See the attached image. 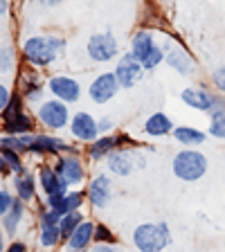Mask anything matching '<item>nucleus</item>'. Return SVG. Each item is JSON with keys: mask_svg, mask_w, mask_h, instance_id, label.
<instances>
[{"mask_svg": "<svg viewBox=\"0 0 225 252\" xmlns=\"http://www.w3.org/2000/svg\"><path fill=\"white\" fill-rule=\"evenodd\" d=\"M63 47H65V41L61 36H32L23 45V57L32 65L45 68L63 52Z\"/></svg>", "mask_w": 225, "mask_h": 252, "instance_id": "1", "label": "nucleus"}, {"mask_svg": "<svg viewBox=\"0 0 225 252\" xmlns=\"http://www.w3.org/2000/svg\"><path fill=\"white\" fill-rule=\"evenodd\" d=\"M169 243H171V230L164 220L142 223L133 232V246L140 252H162Z\"/></svg>", "mask_w": 225, "mask_h": 252, "instance_id": "2", "label": "nucleus"}, {"mask_svg": "<svg viewBox=\"0 0 225 252\" xmlns=\"http://www.w3.org/2000/svg\"><path fill=\"white\" fill-rule=\"evenodd\" d=\"M173 176L183 183H196L207 173V158L196 149H183L173 156Z\"/></svg>", "mask_w": 225, "mask_h": 252, "instance_id": "3", "label": "nucleus"}, {"mask_svg": "<svg viewBox=\"0 0 225 252\" xmlns=\"http://www.w3.org/2000/svg\"><path fill=\"white\" fill-rule=\"evenodd\" d=\"M131 54L140 61V65L144 70H153L164 61V52L156 43V36L144 30L135 32V36L131 38Z\"/></svg>", "mask_w": 225, "mask_h": 252, "instance_id": "4", "label": "nucleus"}, {"mask_svg": "<svg viewBox=\"0 0 225 252\" xmlns=\"http://www.w3.org/2000/svg\"><path fill=\"white\" fill-rule=\"evenodd\" d=\"M0 115H2V131H5V135H27V133H32V120L27 117L25 108H23L21 94H11L9 104H7V108Z\"/></svg>", "mask_w": 225, "mask_h": 252, "instance_id": "5", "label": "nucleus"}, {"mask_svg": "<svg viewBox=\"0 0 225 252\" xmlns=\"http://www.w3.org/2000/svg\"><path fill=\"white\" fill-rule=\"evenodd\" d=\"M36 115L38 122H41L45 128H52V131H61L65 126H70V110L65 101H59V99H47L43 101L41 106L36 108Z\"/></svg>", "mask_w": 225, "mask_h": 252, "instance_id": "6", "label": "nucleus"}, {"mask_svg": "<svg viewBox=\"0 0 225 252\" xmlns=\"http://www.w3.org/2000/svg\"><path fill=\"white\" fill-rule=\"evenodd\" d=\"M86 52L95 63H108L120 54V45H117L115 36L110 32H101V34H93L88 38Z\"/></svg>", "mask_w": 225, "mask_h": 252, "instance_id": "7", "label": "nucleus"}, {"mask_svg": "<svg viewBox=\"0 0 225 252\" xmlns=\"http://www.w3.org/2000/svg\"><path fill=\"white\" fill-rule=\"evenodd\" d=\"M142 74H144V68L140 65V61H137L131 52L122 54L117 65H115V77H117L120 88H133V86L142 79Z\"/></svg>", "mask_w": 225, "mask_h": 252, "instance_id": "8", "label": "nucleus"}, {"mask_svg": "<svg viewBox=\"0 0 225 252\" xmlns=\"http://www.w3.org/2000/svg\"><path fill=\"white\" fill-rule=\"evenodd\" d=\"M117 90H120V84H117L115 72H101L99 77L93 79V84L88 88V97L95 104H106L115 97Z\"/></svg>", "mask_w": 225, "mask_h": 252, "instance_id": "9", "label": "nucleus"}, {"mask_svg": "<svg viewBox=\"0 0 225 252\" xmlns=\"http://www.w3.org/2000/svg\"><path fill=\"white\" fill-rule=\"evenodd\" d=\"M162 52H164V61H167V65L173 70V72H178V74H192L196 68V63L194 59L189 57V52L185 50V47L176 45V43L167 41L162 47Z\"/></svg>", "mask_w": 225, "mask_h": 252, "instance_id": "10", "label": "nucleus"}, {"mask_svg": "<svg viewBox=\"0 0 225 252\" xmlns=\"http://www.w3.org/2000/svg\"><path fill=\"white\" fill-rule=\"evenodd\" d=\"M47 88H50L54 99L65 101V104H74V101L81 97V86H79V81L72 77H65V74L52 77L50 84H47Z\"/></svg>", "mask_w": 225, "mask_h": 252, "instance_id": "11", "label": "nucleus"}, {"mask_svg": "<svg viewBox=\"0 0 225 252\" xmlns=\"http://www.w3.org/2000/svg\"><path fill=\"white\" fill-rule=\"evenodd\" d=\"M216 97H219V93L205 88V86L185 88L183 93H180L183 104H187L189 108H194V110H200V113H210L212 106H214V101H216Z\"/></svg>", "mask_w": 225, "mask_h": 252, "instance_id": "12", "label": "nucleus"}, {"mask_svg": "<svg viewBox=\"0 0 225 252\" xmlns=\"http://www.w3.org/2000/svg\"><path fill=\"white\" fill-rule=\"evenodd\" d=\"M41 232H38V243L43 248H54L59 241H61V230H59V223H61V214L52 210L41 212Z\"/></svg>", "mask_w": 225, "mask_h": 252, "instance_id": "13", "label": "nucleus"}, {"mask_svg": "<svg viewBox=\"0 0 225 252\" xmlns=\"http://www.w3.org/2000/svg\"><path fill=\"white\" fill-rule=\"evenodd\" d=\"M54 171L59 173V178L68 185V187L79 185L81 180H84V176H86L84 164H81V160H79L77 156H63V158H59L57 164H54Z\"/></svg>", "mask_w": 225, "mask_h": 252, "instance_id": "14", "label": "nucleus"}, {"mask_svg": "<svg viewBox=\"0 0 225 252\" xmlns=\"http://www.w3.org/2000/svg\"><path fill=\"white\" fill-rule=\"evenodd\" d=\"M70 133H72L77 140L81 142H95L99 135V128H97V120H95L90 113H74L72 120H70Z\"/></svg>", "mask_w": 225, "mask_h": 252, "instance_id": "15", "label": "nucleus"}, {"mask_svg": "<svg viewBox=\"0 0 225 252\" xmlns=\"http://www.w3.org/2000/svg\"><path fill=\"white\" fill-rule=\"evenodd\" d=\"M110 191H113V187H110L108 176L99 173V176H95V178L90 180L86 196H88V200H90V205H93V207L104 210L106 205L110 203Z\"/></svg>", "mask_w": 225, "mask_h": 252, "instance_id": "16", "label": "nucleus"}, {"mask_svg": "<svg viewBox=\"0 0 225 252\" xmlns=\"http://www.w3.org/2000/svg\"><path fill=\"white\" fill-rule=\"evenodd\" d=\"M38 183H41V189L45 191V196H54V194H68L70 187L59 178V173L54 171V167H47L43 164L38 169Z\"/></svg>", "mask_w": 225, "mask_h": 252, "instance_id": "17", "label": "nucleus"}, {"mask_svg": "<svg viewBox=\"0 0 225 252\" xmlns=\"http://www.w3.org/2000/svg\"><path fill=\"white\" fill-rule=\"evenodd\" d=\"M93 241H95V223L84 220L65 243H68V252H86Z\"/></svg>", "mask_w": 225, "mask_h": 252, "instance_id": "18", "label": "nucleus"}, {"mask_svg": "<svg viewBox=\"0 0 225 252\" xmlns=\"http://www.w3.org/2000/svg\"><path fill=\"white\" fill-rule=\"evenodd\" d=\"M30 151L32 153H70L72 151V147L65 144L61 137L43 135V133H38V135H34V142H32Z\"/></svg>", "mask_w": 225, "mask_h": 252, "instance_id": "19", "label": "nucleus"}, {"mask_svg": "<svg viewBox=\"0 0 225 252\" xmlns=\"http://www.w3.org/2000/svg\"><path fill=\"white\" fill-rule=\"evenodd\" d=\"M173 122L169 120L164 113H153V115L147 117V122H144V133L151 137H162V135H169V133H173Z\"/></svg>", "mask_w": 225, "mask_h": 252, "instance_id": "20", "label": "nucleus"}, {"mask_svg": "<svg viewBox=\"0 0 225 252\" xmlns=\"http://www.w3.org/2000/svg\"><path fill=\"white\" fill-rule=\"evenodd\" d=\"M106 164H108V171L115 173V176H129L133 171V156L126 151H113L108 158H106Z\"/></svg>", "mask_w": 225, "mask_h": 252, "instance_id": "21", "label": "nucleus"}, {"mask_svg": "<svg viewBox=\"0 0 225 252\" xmlns=\"http://www.w3.org/2000/svg\"><path fill=\"white\" fill-rule=\"evenodd\" d=\"M120 142H122V137L101 135V137H97L95 142H90L88 153H90V158H93V160H101V158H108L110 153H113L117 147H120Z\"/></svg>", "mask_w": 225, "mask_h": 252, "instance_id": "22", "label": "nucleus"}, {"mask_svg": "<svg viewBox=\"0 0 225 252\" xmlns=\"http://www.w3.org/2000/svg\"><path fill=\"white\" fill-rule=\"evenodd\" d=\"M173 137H176L183 147L194 149V147H198V144H203L207 133L198 131L194 126H176V128H173Z\"/></svg>", "mask_w": 225, "mask_h": 252, "instance_id": "23", "label": "nucleus"}, {"mask_svg": "<svg viewBox=\"0 0 225 252\" xmlns=\"http://www.w3.org/2000/svg\"><path fill=\"white\" fill-rule=\"evenodd\" d=\"M14 189L21 200H32L34 198V191H36V183L30 173H16L14 178Z\"/></svg>", "mask_w": 225, "mask_h": 252, "instance_id": "24", "label": "nucleus"}, {"mask_svg": "<svg viewBox=\"0 0 225 252\" xmlns=\"http://www.w3.org/2000/svg\"><path fill=\"white\" fill-rule=\"evenodd\" d=\"M23 203H25V200L16 198L14 205H11L9 214H7L5 219H0V220H2V227H5L7 234H14V232L18 230V223L23 220V212H25V205H23Z\"/></svg>", "mask_w": 225, "mask_h": 252, "instance_id": "25", "label": "nucleus"}, {"mask_svg": "<svg viewBox=\"0 0 225 252\" xmlns=\"http://www.w3.org/2000/svg\"><path fill=\"white\" fill-rule=\"evenodd\" d=\"M84 220H86V216L81 214V212H70V214H63L61 216V223H59V230H61V239H63V241H68L70 236H72V232L77 230Z\"/></svg>", "mask_w": 225, "mask_h": 252, "instance_id": "26", "label": "nucleus"}, {"mask_svg": "<svg viewBox=\"0 0 225 252\" xmlns=\"http://www.w3.org/2000/svg\"><path fill=\"white\" fill-rule=\"evenodd\" d=\"M41 94H43V88H41V84L36 81V77L32 79V81H30V79H23V93H21L23 99L36 101Z\"/></svg>", "mask_w": 225, "mask_h": 252, "instance_id": "27", "label": "nucleus"}, {"mask_svg": "<svg viewBox=\"0 0 225 252\" xmlns=\"http://www.w3.org/2000/svg\"><path fill=\"white\" fill-rule=\"evenodd\" d=\"M95 243H106V246H115L117 239L115 234L108 230V227L104 225V223H97L95 225Z\"/></svg>", "mask_w": 225, "mask_h": 252, "instance_id": "28", "label": "nucleus"}, {"mask_svg": "<svg viewBox=\"0 0 225 252\" xmlns=\"http://www.w3.org/2000/svg\"><path fill=\"white\" fill-rule=\"evenodd\" d=\"M0 151L23 153V151H25V147L21 144V137H18V135H0Z\"/></svg>", "mask_w": 225, "mask_h": 252, "instance_id": "29", "label": "nucleus"}, {"mask_svg": "<svg viewBox=\"0 0 225 252\" xmlns=\"http://www.w3.org/2000/svg\"><path fill=\"white\" fill-rule=\"evenodd\" d=\"M47 203V210L57 212V214H68V205H65V194H54V196H47L45 198Z\"/></svg>", "mask_w": 225, "mask_h": 252, "instance_id": "30", "label": "nucleus"}, {"mask_svg": "<svg viewBox=\"0 0 225 252\" xmlns=\"http://www.w3.org/2000/svg\"><path fill=\"white\" fill-rule=\"evenodd\" d=\"M2 153V158H5V162H7V167L11 169V171H16V173H25V167H23V160H21V156L16 151H0Z\"/></svg>", "mask_w": 225, "mask_h": 252, "instance_id": "31", "label": "nucleus"}, {"mask_svg": "<svg viewBox=\"0 0 225 252\" xmlns=\"http://www.w3.org/2000/svg\"><path fill=\"white\" fill-rule=\"evenodd\" d=\"M210 79H212V84H214V88L219 90V94H225V63L223 65H216L212 70Z\"/></svg>", "mask_w": 225, "mask_h": 252, "instance_id": "32", "label": "nucleus"}, {"mask_svg": "<svg viewBox=\"0 0 225 252\" xmlns=\"http://www.w3.org/2000/svg\"><path fill=\"white\" fill-rule=\"evenodd\" d=\"M207 133H210L212 137H216V140H225V115L214 117V120L210 122V128H207Z\"/></svg>", "mask_w": 225, "mask_h": 252, "instance_id": "33", "label": "nucleus"}, {"mask_svg": "<svg viewBox=\"0 0 225 252\" xmlns=\"http://www.w3.org/2000/svg\"><path fill=\"white\" fill-rule=\"evenodd\" d=\"M84 200H86L84 191H68V194H65V205H68V214H70V212H79V207L84 205Z\"/></svg>", "mask_w": 225, "mask_h": 252, "instance_id": "34", "label": "nucleus"}, {"mask_svg": "<svg viewBox=\"0 0 225 252\" xmlns=\"http://www.w3.org/2000/svg\"><path fill=\"white\" fill-rule=\"evenodd\" d=\"M14 68V52L9 47H0V74H7Z\"/></svg>", "mask_w": 225, "mask_h": 252, "instance_id": "35", "label": "nucleus"}, {"mask_svg": "<svg viewBox=\"0 0 225 252\" xmlns=\"http://www.w3.org/2000/svg\"><path fill=\"white\" fill-rule=\"evenodd\" d=\"M14 196L7 191V189H0V219H5L7 214H9L11 205H14Z\"/></svg>", "mask_w": 225, "mask_h": 252, "instance_id": "36", "label": "nucleus"}, {"mask_svg": "<svg viewBox=\"0 0 225 252\" xmlns=\"http://www.w3.org/2000/svg\"><path fill=\"white\" fill-rule=\"evenodd\" d=\"M9 99H11V94H9V90H7V86L0 84V113H2V110L7 108Z\"/></svg>", "mask_w": 225, "mask_h": 252, "instance_id": "37", "label": "nucleus"}, {"mask_svg": "<svg viewBox=\"0 0 225 252\" xmlns=\"http://www.w3.org/2000/svg\"><path fill=\"white\" fill-rule=\"evenodd\" d=\"M97 128H99V133H104V135H108V131L113 128V120H108V117H104V120L97 122Z\"/></svg>", "mask_w": 225, "mask_h": 252, "instance_id": "38", "label": "nucleus"}, {"mask_svg": "<svg viewBox=\"0 0 225 252\" xmlns=\"http://www.w3.org/2000/svg\"><path fill=\"white\" fill-rule=\"evenodd\" d=\"M5 252H27V246L23 241H14Z\"/></svg>", "mask_w": 225, "mask_h": 252, "instance_id": "39", "label": "nucleus"}, {"mask_svg": "<svg viewBox=\"0 0 225 252\" xmlns=\"http://www.w3.org/2000/svg\"><path fill=\"white\" fill-rule=\"evenodd\" d=\"M88 252H115V250H113V246H106V243H97V246L90 248Z\"/></svg>", "mask_w": 225, "mask_h": 252, "instance_id": "40", "label": "nucleus"}, {"mask_svg": "<svg viewBox=\"0 0 225 252\" xmlns=\"http://www.w3.org/2000/svg\"><path fill=\"white\" fill-rule=\"evenodd\" d=\"M38 5H43V7H54V5H59L61 0H36Z\"/></svg>", "mask_w": 225, "mask_h": 252, "instance_id": "41", "label": "nucleus"}, {"mask_svg": "<svg viewBox=\"0 0 225 252\" xmlns=\"http://www.w3.org/2000/svg\"><path fill=\"white\" fill-rule=\"evenodd\" d=\"M7 14V0H0V16Z\"/></svg>", "mask_w": 225, "mask_h": 252, "instance_id": "42", "label": "nucleus"}, {"mask_svg": "<svg viewBox=\"0 0 225 252\" xmlns=\"http://www.w3.org/2000/svg\"><path fill=\"white\" fill-rule=\"evenodd\" d=\"M0 252H5V239H2V232H0Z\"/></svg>", "mask_w": 225, "mask_h": 252, "instance_id": "43", "label": "nucleus"}, {"mask_svg": "<svg viewBox=\"0 0 225 252\" xmlns=\"http://www.w3.org/2000/svg\"><path fill=\"white\" fill-rule=\"evenodd\" d=\"M7 167V162H5V158H2V153H0V171Z\"/></svg>", "mask_w": 225, "mask_h": 252, "instance_id": "44", "label": "nucleus"}]
</instances>
